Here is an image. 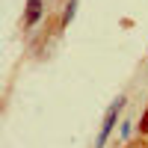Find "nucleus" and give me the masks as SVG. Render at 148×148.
Here are the masks:
<instances>
[{
	"label": "nucleus",
	"instance_id": "f257e3e1",
	"mask_svg": "<svg viewBox=\"0 0 148 148\" xmlns=\"http://www.w3.org/2000/svg\"><path fill=\"white\" fill-rule=\"evenodd\" d=\"M121 107H125V98H119V101L107 110V119H104V127H101V133H98V148H104V142H107V136L113 133V125H116V119H119V113H121Z\"/></svg>",
	"mask_w": 148,
	"mask_h": 148
},
{
	"label": "nucleus",
	"instance_id": "f03ea898",
	"mask_svg": "<svg viewBox=\"0 0 148 148\" xmlns=\"http://www.w3.org/2000/svg\"><path fill=\"white\" fill-rule=\"evenodd\" d=\"M39 18H42V0H30L27 3V27H33Z\"/></svg>",
	"mask_w": 148,
	"mask_h": 148
},
{
	"label": "nucleus",
	"instance_id": "7ed1b4c3",
	"mask_svg": "<svg viewBox=\"0 0 148 148\" xmlns=\"http://www.w3.org/2000/svg\"><path fill=\"white\" fill-rule=\"evenodd\" d=\"M74 12H77V0H68V6H65V12H62V24H65V27L71 24V18H74Z\"/></svg>",
	"mask_w": 148,
	"mask_h": 148
},
{
	"label": "nucleus",
	"instance_id": "20e7f679",
	"mask_svg": "<svg viewBox=\"0 0 148 148\" xmlns=\"http://www.w3.org/2000/svg\"><path fill=\"white\" fill-rule=\"evenodd\" d=\"M139 130H142V133H148V110H145L142 119H139Z\"/></svg>",
	"mask_w": 148,
	"mask_h": 148
}]
</instances>
